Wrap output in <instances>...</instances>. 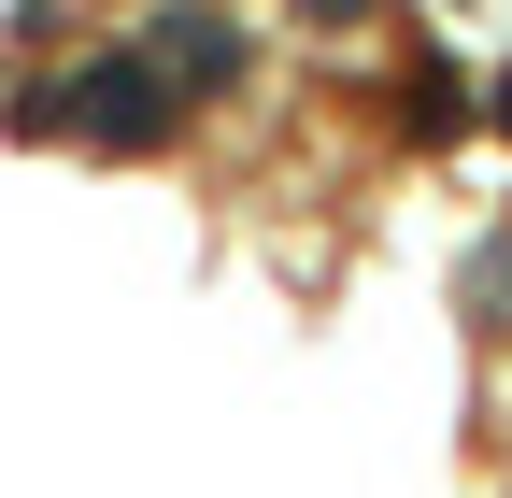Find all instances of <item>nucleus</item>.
I'll return each instance as SVG.
<instances>
[{
    "instance_id": "nucleus-3",
    "label": "nucleus",
    "mask_w": 512,
    "mask_h": 498,
    "mask_svg": "<svg viewBox=\"0 0 512 498\" xmlns=\"http://www.w3.org/2000/svg\"><path fill=\"white\" fill-rule=\"evenodd\" d=\"M399 129H427V143H470V72H456V57H427V72L399 86Z\"/></svg>"
},
{
    "instance_id": "nucleus-2",
    "label": "nucleus",
    "mask_w": 512,
    "mask_h": 498,
    "mask_svg": "<svg viewBox=\"0 0 512 498\" xmlns=\"http://www.w3.org/2000/svg\"><path fill=\"white\" fill-rule=\"evenodd\" d=\"M143 57L185 86V100H214V86H242V29L214 15V0H157L143 15Z\"/></svg>"
},
{
    "instance_id": "nucleus-5",
    "label": "nucleus",
    "mask_w": 512,
    "mask_h": 498,
    "mask_svg": "<svg viewBox=\"0 0 512 498\" xmlns=\"http://www.w3.org/2000/svg\"><path fill=\"white\" fill-rule=\"evenodd\" d=\"M484 129H498V143H512V72H484Z\"/></svg>"
},
{
    "instance_id": "nucleus-4",
    "label": "nucleus",
    "mask_w": 512,
    "mask_h": 498,
    "mask_svg": "<svg viewBox=\"0 0 512 498\" xmlns=\"http://www.w3.org/2000/svg\"><path fill=\"white\" fill-rule=\"evenodd\" d=\"M299 15H313V29H370L384 0H299Z\"/></svg>"
},
{
    "instance_id": "nucleus-1",
    "label": "nucleus",
    "mask_w": 512,
    "mask_h": 498,
    "mask_svg": "<svg viewBox=\"0 0 512 498\" xmlns=\"http://www.w3.org/2000/svg\"><path fill=\"white\" fill-rule=\"evenodd\" d=\"M15 129H29V143H43V129H72V143H100V157H157V143L185 129V86L157 72L143 43H128V57H86L72 86H29V100H15Z\"/></svg>"
}]
</instances>
